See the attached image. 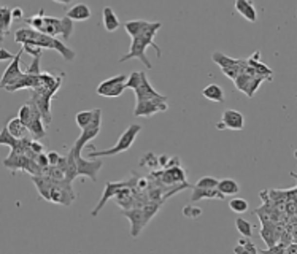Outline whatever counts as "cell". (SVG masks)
I'll list each match as a JSON object with an SVG mask.
<instances>
[{"label":"cell","instance_id":"obj_9","mask_svg":"<svg viewBox=\"0 0 297 254\" xmlns=\"http://www.w3.org/2000/svg\"><path fill=\"white\" fill-rule=\"evenodd\" d=\"M30 104H32L34 107V114H32V119H30V123L27 124V132H30V135H32L34 140H43V138L46 137V129H45V123L43 119H41V114L38 111L37 105L34 104L32 100H29Z\"/></svg>","mask_w":297,"mask_h":254},{"label":"cell","instance_id":"obj_38","mask_svg":"<svg viewBox=\"0 0 297 254\" xmlns=\"http://www.w3.org/2000/svg\"><path fill=\"white\" fill-rule=\"evenodd\" d=\"M262 80H264V78L262 76H258V75H253L250 78V83H248V88H246V92H245L248 97H253L254 92H256L258 88L260 86V83H262Z\"/></svg>","mask_w":297,"mask_h":254},{"label":"cell","instance_id":"obj_16","mask_svg":"<svg viewBox=\"0 0 297 254\" xmlns=\"http://www.w3.org/2000/svg\"><path fill=\"white\" fill-rule=\"evenodd\" d=\"M65 16H69L72 21H86L91 18V8L86 3H76L67 10Z\"/></svg>","mask_w":297,"mask_h":254},{"label":"cell","instance_id":"obj_42","mask_svg":"<svg viewBox=\"0 0 297 254\" xmlns=\"http://www.w3.org/2000/svg\"><path fill=\"white\" fill-rule=\"evenodd\" d=\"M126 89H127L126 83H121V84H118V86H114L111 89H108L107 92H104V97H119Z\"/></svg>","mask_w":297,"mask_h":254},{"label":"cell","instance_id":"obj_37","mask_svg":"<svg viewBox=\"0 0 297 254\" xmlns=\"http://www.w3.org/2000/svg\"><path fill=\"white\" fill-rule=\"evenodd\" d=\"M183 215L186 218H189V219H199V218L202 216V208L196 207V205H192V202H191L189 205H186L183 208Z\"/></svg>","mask_w":297,"mask_h":254},{"label":"cell","instance_id":"obj_21","mask_svg":"<svg viewBox=\"0 0 297 254\" xmlns=\"http://www.w3.org/2000/svg\"><path fill=\"white\" fill-rule=\"evenodd\" d=\"M41 34H46L50 37H56L60 34V19L51 16L43 18V27H41Z\"/></svg>","mask_w":297,"mask_h":254},{"label":"cell","instance_id":"obj_46","mask_svg":"<svg viewBox=\"0 0 297 254\" xmlns=\"http://www.w3.org/2000/svg\"><path fill=\"white\" fill-rule=\"evenodd\" d=\"M35 162H37V165L41 168V170H45L46 167H50V164H48V157H46V153H38L37 156H35Z\"/></svg>","mask_w":297,"mask_h":254},{"label":"cell","instance_id":"obj_43","mask_svg":"<svg viewBox=\"0 0 297 254\" xmlns=\"http://www.w3.org/2000/svg\"><path fill=\"white\" fill-rule=\"evenodd\" d=\"M140 164H142L143 167H145V165H147V167H157V165H159V162H157V157H156L153 153H147V154L142 157Z\"/></svg>","mask_w":297,"mask_h":254},{"label":"cell","instance_id":"obj_6","mask_svg":"<svg viewBox=\"0 0 297 254\" xmlns=\"http://www.w3.org/2000/svg\"><path fill=\"white\" fill-rule=\"evenodd\" d=\"M76 172L78 177H88L89 180L95 181L97 180V173L100 172L102 165V157H94V159H84V157H76Z\"/></svg>","mask_w":297,"mask_h":254},{"label":"cell","instance_id":"obj_40","mask_svg":"<svg viewBox=\"0 0 297 254\" xmlns=\"http://www.w3.org/2000/svg\"><path fill=\"white\" fill-rule=\"evenodd\" d=\"M142 73H143V72H134V73L127 75V80H126V88H127V89H132V91H134V89L138 86V83H140V80H142Z\"/></svg>","mask_w":297,"mask_h":254},{"label":"cell","instance_id":"obj_15","mask_svg":"<svg viewBox=\"0 0 297 254\" xmlns=\"http://www.w3.org/2000/svg\"><path fill=\"white\" fill-rule=\"evenodd\" d=\"M60 170L64 172V180L69 181V183H74V180L78 177V172H76V161L72 153H69V156H65V161L64 164L59 167Z\"/></svg>","mask_w":297,"mask_h":254},{"label":"cell","instance_id":"obj_29","mask_svg":"<svg viewBox=\"0 0 297 254\" xmlns=\"http://www.w3.org/2000/svg\"><path fill=\"white\" fill-rule=\"evenodd\" d=\"M94 113L95 110H83V111H78L76 116H75V123L80 129H84L91 124V121L94 119Z\"/></svg>","mask_w":297,"mask_h":254},{"label":"cell","instance_id":"obj_4","mask_svg":"<svg viewBox=\"0 0 297 254\" xmlns=\"http://www.w3.org/2000/svg\"><path fill=\"white\" fill-rule=\"evenodd\" d=\"M168 104L164 99H147V100H137L134 114L135 116H153L156 113L167 111Z\"/></svg>","mask_w":297,"mask_h":254},{"label":"cell","instance_id":"obj_34","mask_svg":"<svg viewBox=\"0 0 297 254\" xmlns=\"http://www.w3.org/2000/svg\"><path fill=\"white\" fill-rule=\"evenodd\" d=\"M45 11L43 10H40V13L38 15H35V16H30L26 19V22L29 24L30 27L35 29V30H38V32H41V27H43V18H45Z\"/></svg>","mask_w":297,"mask_h":254},{"label":"cell","instance_id":"obj_33","mask_svg":"<svg viewBox=\"0 0 297 254\" xmlns=\"http://www.w3.org/2000/svg\"><path fill=\"white\" fill-rule=\"evenodd\" d=\"M18 142H19V140L10 134L7 126L2 127V130H0V145H7V146H10V148H15L18 145Z\"/></svg>","mask_w":297,"mask_h":254},{"label":"cell","instance_id":"obj_36","mask_svg":"<svg viewBox=\"0 0 297 254\" xmlns=\"http://www.w3.org/2000/svg\"><path fill=\"white\" fill-rule=\"evenodd\" d=\"M11 10L0 7V26L5 29V32H8V29L11 26Z\"/></svg>","mask_w":297,"mask_h":254},{"label":"cell","instance_id":"obj_39","mask_svg":"<svg viewBox=\"0 0 297 254\" xmlns=\"http://www.w3.org/2000/svg\"><path fill=\"white\" fill-rule=\"evenodd\" d=\"M218 186V180L213 177H204L196 183L194 187H204V189H215Z\"/></svg>","mask_w":297,"mask_h":254},{"label":"cell","instance_id":"obj_20","mask_svg":"<svg viewBox=\"0 0 297 254\" xmlns=\"http://www.w3.org/2000/svg\"><path fill=\"white\" fill-rule=\"evenodd\" d=\"M162 180L164 183H170V184H175V183H183L186 181V175L185 172L181 170V168L177 165V167H172V168H167L166 172L162 173Z\"/></svg>","mask_w":297,"mask_h":254},{"label":"cell","instance_id":"obj_23","mask_svg":"<svg viewBox=\"0 0 297 254\" xmlns=\"http://www.w3.org/2000/svg\"><path fill=\"white\" fill-rule=\"evenodd\" d=\"M7 129H8V132L11 135H13L15 138H18V140H19V138H22L24 135L27 134V127L24 126L21 121H19V118H11L10 121H8V124H7Z\"/></svg>","mask_w":297,"mask_h":254},{"label":"cell","instance_id":"obj_52","mask_svg":"<svg viewBox=\"0 0 297 254\" xmlns=\"http://www.w3.org/2000/svg\"><path fill=\"white\" fill-rule=\"evenodd\" d=\"M54 2L62 3V5H67V3H70V2H72V0H54Z\"/></svg>","mask_w":297,"mask_h":254},{"label":"cell","instance_id":"obj_47","mask_svg":"<svg viewBox=\"0 0 297 254\" xmlns=\"http://www.w3.org/2000/svg\"><path fill=\"white\" fill-rule=\"evenodd\" d=\"M29 148L32 149L35 154H38V153H45V146H43V145H41L38 140H30Z\"/></svg>","mask_w":297,"mask_h":254},{"label":"cell","instance_id":"obj_19","mask_svg":"<svg viewBox=\"0 0 297 254\" xmlns=\"http://www.w3.org/2000/svg\"><path fill=\"white\" fill-rule=\"evenodd\" d=\"M216 189L220 191L223 196H235L240 192V184L230 178H224L221 181H218Z\"/></svg>","mask_w":297,"mask_h":254},{"label":"cell","instance_id":"obj_2","mask_svg":"<svg viewBox=\"0 0 297 254\" xmlns=\"http://www.w3.org/2000/svg\"><path fill=\"white\" fill-rule=\"evenodd\" d=\"M140 130H142L140 124H130L124 130V134L119 137V140L116 142V145H114L113 148L104 149V151H95V149L91 148V153H88V159H94V157H108V156L124 153V151H127L132 146V145H134L137 135L140 134Z\"/></svg>","mask_w":297,"mask_h":254},{"label":"cell","instance_id":"obj_11","mask_svg":"<svg viewBox=\"0 0 297 254\" xmlns=\"http://www.w3.org/2000/svg\"><path fill=\"white\" fill-rule=\"evenodd\" d=\"M123 216H126L127 219L130 221V235L134 238H137L140 232L145 229V221H143V215H142V208H127L121 211Z\"/></svg>","mask_w":297,"mask_h":254},{"label":"cell","instance_id":"obj_5","mask_svg":"<svg viewBox=\"0 0 297 254\" xmlns=\"http://www.w3.org/2000/svg\"><path fill=\"white\" fill-rule=\"evenodd\" d=\"M130 183H132L130 180H127V181H108V183L105 184L104 192H102V197H100L99 203H97L95 207H94V210L91 211V216H99L100 211L104 210L107 200H110L111 197L116 196L118 192L123 189V187H129Z\"/></svg>","mask_w":297,"mask_h":254},{"label":"cell","instance_id":"obj_49","mask_svg":"<svg viewBox=\"0 0 297 254\" xmlns=\"http://www.w3.org/2000/svg\"><path fill=\"white\" fill-rule=\"evenodd\" d=\"M15 57L13 53H10L8 50H5V48H0V62H5V60H11Z\"/></svg>","mask_w":297,"mask_h":254},{"label":"cell","instance_id":"obj_51","mask_svg":"<svg viewBox=\"0 0 297 254\" xmlns=\"http://www.w3.org/2000/svg\"><path fill=\"white\" fill-rule=\"evenodd\" d=\"M5 34H7V32H5V29H3L2 26H0V43H2V41H3Z\"/></svg>","mask_w":297,"mask_h":254},{"label":"cell","instance_id":"obj_24","mask_svg":"<svg viewBox=\"0 0 297 254\" xmlns=\"http://www.w3.org/2000/svg\"><path fill=\"white\" fill-rule=\"evenodd\" d=\"M51 50H56L60 56L67 60V62H72V60L75 59V51L72 50V48H69L62 40H59V38H53V48H51Z\"/></svg>","mask_w":297,"mask_h":254},{"label":"cell","instance_id":"obj_10","mask_svg":"<svg viewBox=\"0 0 297 254\" xmlns=\"http://www.w3.org/2000/svg\"><path fill=\"white\" fill-rule=\"evenodd\" d=\"M135 92V97L137 100H147V99H164V100H168L166 95L159 94L157 91L151 86V83L148 81L147 75H145V72L142 73V80L138 83V86L134 89Z\"/></svg>","mask_w":297,"mask_h":254},{"label":"cell","instance_id":"obj_7","mask_svg":"<svg viewBox=\"0 0 297 254\" xmlns=\"http://www.w3.org/2000/svg\"><path fill=\"white\" fill-rule=\"evenodd\" d=\"M243 127H245V116L237 110H226L223 113L220 123H216V129L220 130H224V129L243 130Z\"/></svg>","mask_w":297,"mask_h":254},{"label":"cell","instance_id":"obj_35","mask_svg":"<svg viewBox=\"0 0 297 254\" xmlns=\"http://www.w3.org/2000/svg\"><path fill=\"white\" fill-rule=\"evenodd\" d=\"M250 75H246V72H240V73L235 76V86H237L239 91H241V92H246V88H248V83H250Z\"/></svg>","mask_w":297,"mask_h":254},{"label":"cell","instance_id":"obj_44","mask_svg":"<svg viewBox=\"0 0 297 254\" xmlns=\"http://www.w3.org/2000/svg\"><path fill=\"white\" fill-rule=\"evenodd\" d=\"M40 60H41V57H34V60L30 62V65H29L27 70H26V73H29V75H40V73H41Z\"/></svg>","mask_w":297,"mask_h":254},{"label":"cell","instance_id":"obj_3","mask_svg":"<svg viewBox=\"0 0 297 254\" xmlns=\"http://www.w3.org/2000/svg\"><path fill=\"white\" fill-rule=\"evenodd\" d=\"M100 127H102V110H100V108H95L94 119L91 121V124L88 127L81 129V135L76 138V142L74 143V146H72V149H70V153L74 154L75 159L81 156L83 148L86 146L91 140H94V138L99 135Z\"/></svg>","mask_w":297,"mask_h":254},{"label":"cell","instance_id":"obj_30","mask_svg":"<svg viewBox=\"0 0 297 254\" xmlns=\"http://www.w3.org/2000/svg\"><path fill=\"white\" fill-rule=\"evenodd\" d=\"M74 34V21L70 19L69 16H64L62 19H60V37L62 40L65 38H70V35Z\"/></svg>","mask_w":297,"mask_h":254},{"label":"cell","instance_id":"obj_14","mask_svg":"<svg viewBox=\"0 0 297 254\" xmlns=\"http://www.w3.org/2000/svg\"><path fill=\"white\" fill-rule=\"evenodd\" d=\"M202 95L205 99H208L211 102H216V104H223L226 100V95H224V89L220 86V84L211 83L208 86H205L202 89Z\"/></svg>","mask_w":297,"mask_h":254},{"label":"cell","instance_id":"obj_8","mask_svg":"<svg viewBox=\"0 0 297 254\" xmlns=\"http://www.w3.org/2000/svg\"><path fill=\"white\" fill-rule=\"evenodd\" d=\"M21 56H22V50L18 54H15V57L11 59V64L8 65V69L5 70L2 80H0V89H5L8 84L15 83L18 78L24 73V72L21 70Z\"/></svg>","mask_w":297,"mask_h":254},{"label":"cell","instance_id":"obj_13","mask_svg":"<svg viewBox=\"0 0 297 254\" xmlns=\"http://www.w3.org/2000/svg\"><path fill=\"white\" fill-rule=\"evenodd\" d=\"M32 181L37 186L40 197H43L45 200H50V187L53 184V178L41 173V175H32Z\"/></svg>","mask_w":297,"mask_h":254},{"label":"cell","instance_id":"obj_50","mask_svg":"<svg viewBox=\"0 0 297 254\" xmlns=\"http://www.w3.org/2000/svg\"><path fill=\"white\" fill-rule=\"evenodd\" d=\"M11 19L13 21H19V19H22V8H13L11 10Z\"/></svg>","mask_w":297,"mask_h":254},{"label":"cell","instance_id":"obj_41","mask_svg":"<svg viewBox=\"0 0 297 254\" xmlns=\"http://www.w3.org/2000/svg\"><path fill=\"white\" fill-rule=\"evenodd\" d=\"M22 53H27L34 57H41V56H43V48L26 43V45H22Z\"/></svg>","mask_w":297,"mask_h":254},{"label":"cell","instance_id":"obj_27","mask_svg":"<svg viewBox=\"0 0 297 254\" xmlns=\"http://www.w3.org/2000/svg\"><path fill=\"white\" fill-rule=\"evenodd\" d=\"M161 207H162V202H151V200H149V203H145L143 205L142 215H143L145 224H148V222L153 219V216L161 210Z\"/></svg>","mask_w":297,"mask_h":254},{"label":"cell","instance_id":"obj_45","mask_svg":"<svg viewBox=\"0 0 297 254\" xmlns=\"http://www.w3.org/2000/svg\"><path fill=\"white\" fill-rule=\"evenodd\" d=\"M239 243H241L243 245V250H245V254H248V253H251V254H256L258 253V248L254 246V243L253 241L250 240V238H241V240H239Z\"/></svg>","mask_w":297,"mask_h":254},{"label":"cell","instance_id":"obj_12","mask_svg":"<svg viewBox=\"0 0 297 254\" xmlns=\"http://www.w3.org/2000/svg\"><path fill=\"white\" fill-rule=\"evenodd\" d=\"M234 7L237 10V13H240L246 21H250V22L258 21V11L254 8L251 0H235Z\"/></svg>","mask_w":297,"mask_h":254},{"label":"cell","instance_id":"obj_26","mask_svg":"<svg viewBox=\"0 0 297 254\" xmlns=\"http://www.w3.org/2000/svg\"><path fill=\"white\" fill-rule=\"evenodd\" d=\"M148 21H143V19H135V21H127L124 22V29L126 32L129 34V37H135V35H138L142 32V30L148 26Z\"/></svg>","mask_w":297,"mask_h":254},{"label":"cell","instance_id":"obj_32","mask_svg":"<svg viewBox=\"0 0 297 254\" xmlns=\"http://www.w3.org/2000/svg\"><path fill=\"white\" fill-rule=\"evenodd\" d=\"M32 114H34V107L32 104H26V105H22L21 107V110L19 113H18V118H19V121L27 127V124L30 123V119H32Z\"/></svg>","mask_w":297,"mask_h":254},{"label":"cell","instance_id":"obj_1","mask_svg":"<svg viewBox=\"0 0 297 254\" xmlns=\"http://www.w3.org/2000/svg\"><path fill=\"white\" fill-rule=\"evenodd\" d=\"M161 27H162L161 22H149L140 34L135 35V37H132L129 53L124 54V56L119 59V64H123V62H126V60H129V59H140L142 62L147 65V69L153 67L151 62H149V59L147 57V48L148 46L154 48L156 53H157V57L162 56L161 46L154 41V35L157 34V30H159Z\"/></svg>","mask_w":297,"mask_h":254},{"label":"cell","instance_id":"obj_17","mask_svg":"<svg viewBox=\"0 0 297 254\" xmlns=\"http://www.w3.org/2000/svg\"><path fill=\"white\" fill-rule=\"evenodd\" d=\"M102 21H104V27L107 32H114V30L119 29V19L116 13L113 11L111 7H105L104 11H102Z\"/></svg>","mask_w":297,"mask_h":254},{"label":"cell","instance_id":"obj_48","mask_svg":"<svg viewBox=\"0 0 297 254\" xmlns=\"http://www.w3.org/2000/svg\"><path fill=\"white\" fill-rule=\"evenodd\" d=\"M46 157H48V164L50 165H57V162L60 159V156L56 153V151H48Z\"/></svg>","mask_w":297,"mask_h":254},{"label":"cell","instance_id":"obj_22","mask_svg":"<svg viewBox=\"0 0 297 254\" xmlns=\"http://www.w3.org/2000/svg\"><path fill=\"white\" fill-rule=\"evenodd\" d=\"M211 59H213V62L220 65L221 69H226V67H237V65L241 64V60H237V59H232L226 56V54H223L221 51H215L211 54Z\"/></svg>","mask_w":297,"mask_h":254},{"label":"cell","instance_id":"obj_28","mask_svg":"<svg viewBox=\"0 0 297 254\" xmlns=\"http://www.w3.org/2000/svg\"><path fill=\"white\" fill-rule=\"evenodd\" d=\"M235 227H237V231L240 235H243L245 238H251L254 235V226L251 224L250 221H246L245 218H237L235 219Z\"/></svg>","mask_w":297,"mask_h":254},{"label":"cell","instance_id":"obj_31","mask_svg":"<svg viewBox=\"0 0 297 254\" xmlns=\"http://www.w3.org/2000/svg\"><path fill=\"white\" fill-rule=\"evenodd\" d=\"M229 208L234 211V213H246V210H248V202L245 200V199H241V197H234L232 200L229 202Z\"/></svg>","mask_w":297,"mask_h":254},{"label":"cell","instance_id":"obj_25","mask_svg":"<svg viewBox=\"0 0 297 254\" xmlns=\"http://www.w3.org/2000/svg\"><path fill=\"white\" fill-rule=\"evenodd\" d=\"M126 80H127V75H116V76L108 78V80L102 81L99 86H97V94L104 95V92H107L108 89L118 86V84H121V83H126Z\"/></svg>","mask_w":297,"mask_h":254},{"label":"cell","instance_id":"obj_18","mask_svg":"<svg viewBox=\"0 0 297 254\" xmlns=\"http://www.w3.org/2000/svg\"><path fill=\"white\" fill-rule=\"evenodd\" d=\"M226 197V196H223L220 191L216 189H204V187H194V191H192V194H191V199L189 200L191 202H199V200H202V199H223Z\"/></svg>","mask_w":297,"mask_h":254}]
</instances>
